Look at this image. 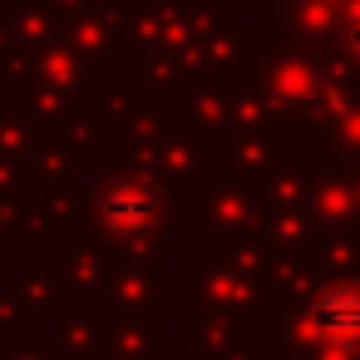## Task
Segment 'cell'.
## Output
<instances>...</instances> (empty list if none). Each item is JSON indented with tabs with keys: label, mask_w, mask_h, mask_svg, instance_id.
Here are the masks:
<instances>
[{
	"label": "cell",
	"mask_w": 360,
	"mask_h": 360,
	"mask_svg": "<svg viewBox=\"0 0 360 360\" xmlns=\"http://www.w3.org/2000/svg\"><path fill=\"white\" fill-rule=\"evenodd\" d=\"M316 330L335 345H360V286H340L316 306Z\"/></svg>",
	"instance_id": "obj_1"
}]
</instances>
